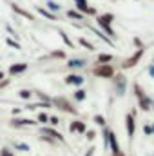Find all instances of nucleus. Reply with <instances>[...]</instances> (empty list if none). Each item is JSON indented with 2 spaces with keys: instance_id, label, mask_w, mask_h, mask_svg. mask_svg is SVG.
<instances>
[{
  "instance_id": "25",
  "label": "nucleus",
  "mask_w": 154,
  "mask_h": 156,
  "mask_svg": "<svg viewBox=\"0 0 154 156\" xmlns=\"http://www.w3.org/2000/svg\"><path fill=\"white\" fill-rule=\"evenodd\" d=\"M37 123H49V115H47V113H38Z\"/></svg>"
},
{
  "instance_id": "14",
  "label": "nucleus",
  "mask_w": 154,
  "mask_h": 156,
  "mask_svg": "<svg viewBox=\"0 0 154 156\" xmlns=\"http://www.w3.org/2000/svg\"><path fill=\"white\" fill-rule=\"evenodd\" d=\"M109 147L113 149V154L121 153V151H120V144H118V140H116V134L113 133V131L109 133Z\"/></svg>"
},
{
  "instance_id": "8",
  "label": "nucleus",
  "mask_w": 154,
  "mask_h": 156,
  "mask_svg": "<svg viewBox=\"0 0 154 156\" xmlns=\"http://www.w3.org/2000/svg\"><path fill=\"white\" fill-rule=\"evenodd\" d=\"M75 4H76V9L78 13H82V15H96V9L94 7H89V4H87V0H75Z\"/></svg>"
},
{
  "instance_id": "43",
  "label": "nucleus",
  "mask_w": 154,
  "mask_h": 156,
  "mask_svg": "<svg viewBox=\"0 0 154 156\" xmlns=\"http://www.w3.org/2000/svg\"><path fill=\"white\" fill-rule=\"evenodd\" d=\"M151 127H152V134H154V123H152V125H151Z\"/></svg>"
},
{
  "instance_id": "33",
  "label": "nucleus",
  "mask_w": 154,
  "mask_h": 156,
  "mask_svg": "<svg viewBox=\"0 0 154 156\" xmlns=\"http://www.w3.org/2000/svg\"><path fill=\"white\" fill-rule=\"evenodd\" d=\"M78 122H80V120H75V122H71V125H69V131H71V133H76Z\"/></svg>"
},
{
  "instance_id": "38",
  "label": "nucleus",
  "mask_w": 154,
  "mask_h": 156,
  "mask_svg": "<svg viewBox=\"0 0 154 156\" xmlns=\"http://www.w3.org/2000/svg\"><path fill=\"white\" fill-rule=\"evenodd\" d=\"M147 71H149V75L154 78V64H151V66H149V69H147Z\"/></svg>"
},
{
  "instance_id": "12",
  "label": "nucleus",
  "mask_w": 154,
  "mask_h": 156,
  "mask_svg": "<svg viewBox=\"0 0 154 156\" xmlns=\"http://www.w3.org/2000/svg\"><path fill=\"white\" fill-rule=\"evenodd\" d=\"M64 82L67 83V85H82L83 82H85V76H82V75H67V76L64 78Z\"/></svg>"
},
{
  "instance_id": "21",
  "label": "nucleus",
  "mask_w": 154,
  "mask_h": 156,
  "mask_svg": "<svg viewBox=\"0 0 154 156\" xmlns=\"http://www.w3.org/2000/svg\"><path fill=\"white\" fill-rule=\"evenodd\" d=\"M18 96H20L22 100H29V98L33 96V91H29V89H20V91H18Z\"/></svg>"
},
{
  "instance_id": "22",
  "label": "nucleus",
  "mask_w": 154,
  "mask_h": 156,
  "mask_svg": "<svg viewBox=\"0 0 154 156\" xmlns=\"http://www.w3.org/2000/svg\"><path fill=\"white\" fill-rule=\"evenodd\" d=\"M73 96H75V100H76V102H83V100L87 98V93H85L83 89H78V91L75 93V94H73Z\"/></svg>"
},
{
  "instance_id": "3",
  "label": "nucleus",
  "mask_w": 154,
  "mask_h": 156,
  "mask_svg": "<svg viewBox=\"0 0 154 156\" xmlns=\"http://www.w3.org/2000/svg\"><path fill=\"white\" fill-rule=\"evenodd\" d=\"M51 104H53V105H56L58 109L65 111V113H71V115H78V111L75 109V107H73V104H71L69 100L62 98V96H58V98H51Z\"/></svg>"
},
{
  "instance_id": "35",
  "label": "nucleus",
  "mask_w": 154,
  "mask_h": 156,
  "mask_svg": "<svg viewBox=\"0 0 154 156\" xmlns=\"http://www.w3.org/2000/svg\"><path fill=\"white\" fill-rule=\"evenodd\" d=\"M49 123H51V125H58L60 120H58V116H49Z\"/></svg>"
},
{
  "instance_id": "11",
  "label": "nucleus",
  "mask_w": 154,
  "mask_h": 156,
  "mask_svg": "<svg viewBox=\"0 0 154 156\" xmlns=\"http://www.w3.org/2000/svg\"><path fill=\"white\" fill-rule=\"evenodd\" d=\"M27 67H29V66H27V64H24V62H22V64H13V66L7 69V75H9V76L22 75L24 71H27Z\"/></svg>"
},
{
  "instance_id": "7",
  "label": "nucleus",
  "mask_w": 154,
  "mask_h": 156,
  "mask_svg": "<svg viewBox=\"0 0 154 156\" xmlns=\"http://www.w3.org/2000/svg\"><path fill=\"white\" fill-rule=\"evenodd\" d=\"M114 91L118 96H123L125 94V91H127V78L123 76V75H116L114 78Z\"/></svg>"
},
{
  "instance_id": "1",
  "label": "nucleus",
  "mask_w": 154,
  "mask_h": 156,
  "mask_svg": "<svg viewBox=\"0 0 154 156\" xmlns=\"http://www.w3.org/2000/svg\"><path fill=\"white\" fill-rule=\"evenodd\" d=\"M96 22H98V26L102 27V31H105L107 35H109V38H114V29L111 27V24L114 22V15H111V13H103V15H100L98 18H96Z\"/></svg>"
},
{
  "instance_id": "32",
  "label": "nucleus",
  "mask_w": 154,
  "mask_h": 156,
  "mask_svg": "<svg viewBox=\"0 0 154 156\" xmlns=\"http://www.w3.org/2000/svg\"><path fill=\"white\" fill-rule=\"evenodd\" d=\"M0 156H15V154H13V151H11V149H7V147H2Z\"/></svg>"
},
{
  "instance_id": "39",
  "label": "nucleus",
  "mask_w": 154,
  "mask_h": 156,
  "mask_svg": "<svg viewBox=\"0 0 154 156\" xmlns=\"http://www.w3.org/2000/svg\"><path fill=\"white\" fill-rule=\"evenodd\" d=\"M11 113H13V115H15V116H16V115H20V113H22V109H20V107H15V109H13V111H11Z\"/></svg>"
},
{
  "instance_id": "2",
  "label": "nucleus",
  "mask_w": 154,
  "mask_h": 156,
  "mask_svg": "<svg viewBox=\"0 0 154 156\" xmlns=\"http://www.w3.org/2000/svg\"><path fill=\"white\" fill-rule=\"evenodd\" d=\"M134 91H136V96H138V104H140V109H143V111H149L151 107H152V102H151V98L142 91V87L138 85V83H134Z\"/></svg>"
},
{
  "instance_id": "41",
  "label": "nucleus",
  "mask_w": 154,
  "mask_h": 156,
  "mask_svg": "<svg viewBox=\"0 0 154 156\" xmlns=\"http://www.w3.org/2000/svg\"><path fill=\"white\" fill-rule=\"evenodd\" d=\"M4 76H5V75H4V71H0V80H4Z\"/></svg>"
},
{
  "instance_id": "9",
  "label": "nucleus",
  "mask_w": 154,
  "mask_h": 156,
  "mask_svg": "<svg viewBox=\"0 0 154 156\" xmlns=\"http://www.w3.org/2000/svg\"><path fill=\"white\" fill-rule=\"evenodd\" d=\"M40 134H44L45 138H51V140H58V142H64V136H62L58 131L51 129V127H42V129H40Z\"/></svg>"
},
{
  "instance_id": "34",
  "label": "nucleus",
  "mask_w": 154,
  "mask_h": 156,
  "mask_svg": "<svg viewBox=\"0 0 154 156\" xmlns=\"http://www.w3.org/2000/svg\"><path fill=\"white\" fill-rule=\"evenodd\" d=\"M85 136H87V140H94L96 138V133L94 131H85Z\"/></svg>"
},
{
  "instance_id": "5",
  "label": "nucleus",
  "mask_w": 154,
  "mask_h": 156,
  "mask_svg": "<svg viewBox=\"0 0 154 156\" xmlns=\"http://www.w3.org/2000/svg\"><path fill=\"white\" fill-rule=\"evenodd\" d=\"M143 53H145V49H143V47H140V49H138V51H136V53H134L131 58H127V60L121 64V67H123V69H131V67H134V66H136V64L142 60Z\"/></svg>"
},
{
  "instance_id": "20",
  "label": "nucleus",
  "mask_w": 154,
  "mask_h": 156,
  "mask_svg": "<svg viewBox=\"0 0 154 156\" xmlns=\"http://www.w3.org/2000/svg\"><path fill=\"white\" fill-rule=\"evenodd\" d=\"M67 16H69V18H75V20H83V15L78 13L76 9H69V11H67Z\"/></svg>"
},
{
  "instance_id": "15",
  "label": "nucleus",
  "mask_w": 154,
  "mask_h": 156,
  "mask_svg": "<svg viewBox=\"0 0 154 156\" xmlns=\"http://www.w3.org/2000/svg\"><path fill=\"white\" fill-rule=\"evenodd\" d=\"M85 60L83 58H71L69 62H67V67L69 69H82V67H85Z\"/></svg>"
},
{
  "instance_id": "42",
  "label": "nucleus",
  "mask_w": 154,
  "mask_h": 156,
  "mask_svg": "<svg viewBox=\"0 0 154 156\" xmlns=\"http://www.w3.org/2000/svg\"><path fill=\"white\" fill-rule=\"evenodd\" d=\"M113 156H123V153H118V154H113Z\"/></svg>"
},
{
  "instance_id": "26",
  "label": "nucleus",
  "mask_w": 154,
  "mask_h": 156,
  "mask_svg": "<svg viewBox=\"0 0 154 156\" xmlns=\"http://www.w3.org/2000/svg\"><path fill=\"white\" fill-rule=\"evenodd\" d=\"M60 38L65 42V45H67V47H75V44H73V42L69 40V37L65 35V31H60Z\"/></svg>"
},
{
  "instance_id": "37",
  "label": "nucleus",
  "mask_w": 154,
  "mask_h": 156,
  "mask_svg": "<svg viewBox=\"0 0 154 156\" xmlns=\"http://www.w3.org/2000/svg\"><path fill=\"white\" fill-rule=\"evenodd\" d=\"M9 85V78H4V80H0V89L2 87H7Z\"/></svg>"
},
{
  "instance_id": "40",
  "label": "nucleus",
  "mask_w": 154,
  "mask_h": 156,
  "mask_svg": "<svg viewBox=\"0 0 154 156\" xmlns=\"http://www.w3.org/2000/svg\"><path fill=\"white\" fill-rule=\"evenodd\" d=\"M93 153H94V147H91V149L85 153V156H93Z\"/></svg>"
},
{
  "instance_id": "13",
  "label": "nucleus",
  "mask_w": 154,
  "mask_h": 156,
  "mask_svg": "<svg viewBox=\"0 0 154 156\" xmlns=\"http://www.w3.org/2000/svg\"><path fill=\"white\" fill-rule=\"evenodd\" d=\"M11 9L16 13V15H20V16H24V18H27V20H35V16L29 13V11H26L24 7H20L18 4H11Z\"/></svg>"
},
{
  "instance_id": "27",
  "label": "nucleus",
  "mask_w": 154,
  "mask_h": 156,
  "mask_svg": "<svg viewBox=\"0 0 154 156\" xmlns=\"http://www.w3.org/2000/svg\"><path fill=\"white\" fill-rule=\"evenodd\" d=\"M35 93H37V96H38V98L42 100V102H47V104H51V96H47V94H44L42 91H35Z\"/></svg>"
},
{
  "instance_id": "44",
  "label": "nucleus",
  "mask_w": 154,
  "mask_h": 156,
  "mask_svg": "<svg viewBox=\"0 0 154 156\" xmlns=\"http://www.w3.org/2000/svg\"><path fill=\"white\" fill-rule=\"evenodd\" d=\"M152 109H154V105H152Z\"/></svg>"
},
{
  "instance_id": "29",
  "label": "nucleus",
  "mask_w": 154,
  "mask_h": 156,
  "mask_svg": "<svg viewBox=\"0 0 154 156\" xmlns=\"http://www.w3.org/2000/svg\"><path fill=\"white\" fill-rule=\"evenodd\" d=\"M85 131H87V127H85V122H78L76 133H78V134H85Z\"/></svg>"
},
{
  "instance_id": "16",
  "label": "nucleus",
  "mask_w": 154,
  "mask_h": 156,
  "mask_svg": "<svg viewBox=\"0 0 154 156\" xmlns=\"http://www.w3.org/2000/svg\"><path fill=\"white\" fill-rule=\"evenodd\" d=\"M45 5H47V11H49V13H53V15H54V13H58V11L62 9V7H60V4H56V2H53V0H47V2H45Z\"/></svg>"
},
{
  "instance_id": "36",
  "label": "nucleus",
  "mask_w": 154,
  "mask_h": 156,
  "mask_svg": "<svg viewBox=\"0 0 154 156\" xmlns=\"http://www.w3.org/2000/svg\"><path fill=\"white\" fill-rule=\"evenodd\" d=\"M143 133H145L147 136H151V134H152V127H151V125H143Z\"/></svg>"
},
{
  "instance_id": "19",
  "label": "nucleus",
  "mask_w": 154,
  "mask_h": 156,
  "mask_svg": "<svg viewBox=\"0 0 154 156\" xmlns=\"http://www.w3.org/2000/svg\"><path fill=\"white\" fill-rule=\"evenodd\" d=\"M113 55H105V53H102V55H98V64H109V62H113Z\"/></svg>"
},
{
  "instance_id": "28",
  "label": "nucleus",
  "mask_w": 154,
  "mask_h": 156,
  "mask_svg": "<svg viewBox=\"0 0 154 156\" xmlns=\"http://www.w3.org/2000/svg\"><path fill=\"white\" fill-rule=\"evenodd\" d=\"M94 123H96V125H102V127H105V118L102 116V115H96V116H94Z\"/></svg>"
},
{
  "instance_id": "17",
  "label": "nucleus",
  "mask_w": 154,
  "mask_h": 156,
  "mask_svg": "<svg viewBox=\"0 0 154 156\" xmlns=\"http://www.w3.org/2000/svg\"><path fill=\"white\" fill-rule=\"evenodd\" d=\"M37 11H38V13L42 15V16H44V18H47V20H56V15L49 13L45 7H40V5H38V7H37Z\"/></svg>"
},
{
  "instance_id": "4",
  "label": "nucleus",
  "mask_w": 154,
  "mask_h": 156,
  "mask_svg": "<svg viewBox=\"0 0 154 156\" xmlns=\"http://www.w3.org/2000/svg\"><path fill=\"white\" fill-rule=\"evenodd\" d=\"M93 73L98 78H113L114 76V69H113V66H109V64H100L98 67L93 69Z\"/></svg>"
},
{
  "instance_id": "18",
  "label": "nucleus",
  "mask_w": 154,
  "mask_h": 156,
  "mask_svg": "<svg viewBox=\"0 0 154 156\" xmlns=\"http://www.w3.org/2000/svg\"><path fill=\"white\" fill-rule=\"evenodd\" d=\"M13 147L18 149V151H22V153H29V151H31V147H29L27 144H24V142H15Z\"/></svg>"
},
{
  "instance_id": "30",
  "label": "nucleus",
  "mask_w": 154,
  "mask_h": 156,
  "mask_svg": "<svg viewBox=\"0 0 154 156\" xmlns=\"http://www.w3.org/2000/svg\"><path fill=\"white\" fill-rule=\"evenodd\" d=\"M94 35H98V37H100V38L103 40V42H107V44H113V40L109 38V37H105V35H103V33H102V31H96V29H94Z\"/></svg>"
},
{
  "instance_id": "10",
  "label": "nucleus",
  "mask_w": 154,
  "mask_h": 156,
  "mask_svg": "<svg viewBox=\"0 0 154 156\" xmlns=\"http://www.w3.org/2000/svg\"><path fill=\"white\" fill-rule=\"evenodd\" d=\"M11 127H26V125H37V120H31V118H13L9 122Z\"/></svg>"
},
{
  "instance_id": "31",
  "label": "nucleus",
  "mask_w": 154,
  "mask_h": 156,
  "mask_svg": "<svg viewBox=\"0 0 154 156\" xmlns=\"http://www.w3.org/2000/svg\"><path fill=\"white\" fill-rule=\"evenodd\" d=\"M49 56H51V58H65V53H64V51H53Z\"/></svg>"
},
{
  "instance_id": "24",
  "label": "nucleus",
  "mask_w": 154,
  "mask_h": 156,
  "mask_svg": "<svg viewBox=\"0 0 154 156\" xmlns=\"http://www.w3.org/2000/svg\"><path fill=\"white\" fill-rule=\"evenodd\" d=\"M78 44H80V45H83V47H85V49H89V51H93V49H94V45H93L87 38H83V37L78 40Z\"/></svg>"
},
{
  "instance_id": "23",
  "label": "nucleus",
  "mask_w": 154,
  "mask_h": 156,
  "mask_svg": "<svg viewBox=\"0 0 154 156\" xmlns=\"http://www.w3.org/2000/svg\"><path fill=\"white\" fill-rule=\"evenodd\" d=\"M5 44H7L9 47H13V49H22V45H20L15 38H11V37H7V38H5Z\"/></svg>"
},
{
  "instance_id": "6",
  "label": "nucleus",
  "mask_w": 154,
  "mask_h": 156,
  "mask_svg": "<svg viewBox=\"0 0 154 156\" xmlns=\"http://www.w3.org/2000/svg\"><path fill=\"white\" fill-rule=\"evenodd\" d=\"M125 127H127L129 142H132L134 133H136V122H134V115H132V113H127V116H125Z\"/></svg>"
}]
</instances>
